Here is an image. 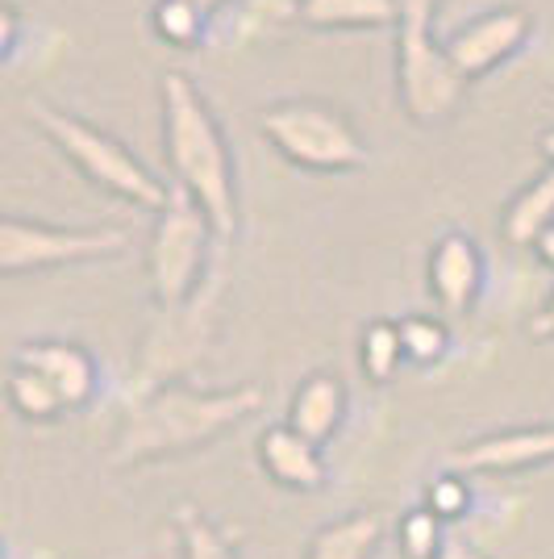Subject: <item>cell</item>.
<instances>
[{"label":"cell","mask_w":554,"mask_h":559,"mask_svg":"<svg viewBox=\"0 0 554 559\" xmlns=\"http://www.w3.org/2000/svg\"><path fill=\"white\" fill-rule=\"evenodd\" d=\"M263 409L258 384L196 389L188 380L130 396V409L109 447V467H146L159 460H184L233 435Z\"/></svg>","instance_id":"obj_1"},{"label":"cell","mask_w":554,"mask_h":559,"mask_svg":"<svg viewBox=\"0 0 554 559\" xmlns=\"http://www.w3.org/2000/svg\"><path fill=\"white\" fill-rule=\"evenodd\" d=\"M162 105V155L171 164L176 188L188 192L221 242L238 230V180H233L230 139L213 114L208 96L184 71H167L159 80Z\"/></svg>","instance_id":"obj_2"},{"label":"cell","mask_w":554,"mask_h":559,"mask_svg":"<svg viewBox=\"0 0 554 559\" xmlns=\"http://www.w3.org/2000/svg\"><path fill=\"white\" fill-rule=\"evenodd\" d=\"M29 117H34V126L59 146V155H63L84 180H93L96 188L113 192L117 201H125V205H134V210L155 213V217L171 205V192H176V188L162 185L159 176L142 164L125 142L113 139L109 130L84 121L80 114H68V109H50V105H34Z\"/></svg>","instance_id":"obj_3"},{"label":"cell","mask_w":554,"mask_h":559,"mask_svg":"<svg viewBox=\"0 0 554 559\" xmlns=\"http://www.w3.org/2000/svg\"><path fill=\"white\" fill-rule=\"evenodd\" d=\"M258 134L276 146L279 159L317 176H342L368 167L371 151L354 117L322 96H284L258 117Z\"/></svg>","instance_id":"obj_4"},{"label":"cell","mask_w":554,"mask_h":559,"mask_svg":"<svg viewBox=\"0 0 554 559\" xmlns=\"http://www.w3.org/2000/svg\"><path fill=\"white\" fill-rule=\"evenodd\" d=\"M213 247L221 238L213 230L205 210L188 197L171 192V205L155 217V230L146 242V276H150V297L155 309H184L213 284Z\"/></svg>","instance_id":"obj_5"},{"label":"cell","mask_w":554,"mask_h":559,"mask_svg":"<svg viewBox=\"0 0 554 559\" xmlns=\"http://www.w3.org/2000/svg\"><path fill=\"white\" fill-rule=\"evenodd\" d=\"M125 226H50L38 217H4L0 222V272H47V267H75L96 259H121L130 251Z\"/></svg>","instance_id":"obj_6"},{"label":"cell","mask_w":554,"mask_h":559,"mask_svg":"<svg viewBox=\"0 0 554 559\" xmlns=\"http://www.w3.org/2000/svg\"><path fill=\"white\" fill-rule=\"evenodd\" d=\"M217 301H221V284L213 280L205 293L196 301H188L184 309H159L155 313V326L142 338L130 396L176 384L205 359L208 347H213V334H217Z\"/></svg>","instance_id":"obj_7"},{"label":"cell","mask_w":554,"mask_h":559,"mask_svg":"<svg viewBox=\"0 0 554 559\" xmlns=\"http://www.w3.org/2000/svg\"><path fill=\"white\" fill-rule=\"evenodd\" d=\"M462 80L434 29H396V96L413 126H442L459 109Z\"/></svg>","instance_id":"obj_8"},{"label":"cell","mask_w":554,"mask_h":559,"mask_svg":"<svg viewBox=\"0 0 554 559\" xmlns=\"http://www.w3.org/2000/svg\"><path fill=\"white\" fill-rule=\"evenodd\" d=\"M533 38V17L517 4H496L484 9L480 17H471L446 38V55L467 84L484 80L487 71H496L501 63L517 59L526 43Z\"/></svg>","instance_id":"obj_9"},{"label":"cell","mask_w":554,"mask_h":559,"mask_svg":"<svg viewBox=\"0 0 554 559\" xmlns=\"http://www.w3.org/2000/svg\"><path fill=\"white\" fill-rule=\"evenodd\" d=\"M484 251L471 234L446 230L434 238L430 263H425V284H430V297L446 318H462L475 309L480 293H484Z\"/></svg>","instance_id":"obj_10"},{"label":"cell","mask_w":554,"mask_h":559,"mask_svg":"<svg viewBox=\"0 0 554 559\" xmlns=\"http://www.w3.org/2000/svg\"><path fill=\"white\" fill-rule=\"evenodd\" d=\"M455 464L467 476H517L530 467L554 464V421L492 430L455 451Z\"/></svg>","instance_id":"obj_11"},{"label":"cell","mask_w":554,"mask_h":559,"mask_svg":"<svg viewBox=\"0 0 554 559\" xmlns=\"http://www.w3.org/2000/svg\"><path fill=\"white\" fill-rule=\"evenodd\" d=\"M13 364H22L29 372L47 376L50 389L63 396L68 414H80L93 405L96 389H100V368H96L93 350L80 343H63V338H34L13 350Z\"/></svg>","instance_id":"obj_12"},{"label":"cell","mask_w":554,"mask_h":559,"mask_svg":"<svg viewBox=\"0 0 554 559\" xmlns=\"http://www.w3.org/2000/svg\"><path fill=\"white\" fill-rule=\"evenodd\" d=\"M258 467L263 476L288 492H322L329 480V464H325L322 447L309 443L297 435L288 421H276L258 435Z\"/></svg>","instance_id":"obj_13"},{"label":"cell","mask_w":554,"mask_h":559,"mask_svg":"<svg viewBox=\"0 0 554 559\" xmlns=\"http://www.w3.org/2000/svg\"><path fill=\"white\" fill-rule=\"evenodd\" d=\"M347 409H350V396H347V384H342V376L334 372H309L297 384V393L288 401V426L304 435L309 443H334L338 439V430H342V421H347Z\"/></svg>","instance_id":"obj_14"},{"label":"cell","mask_w":554,"mask_h":559,"mask_svg":"<svg viewBox=\"0 0 554 559\" xmlns=\"http://www.w3.org/2000/svg\"><path fill=\"white\" fill-rule=\"evenodd\" d=\"M384 535H388V518L380 510L342 513L309 538L301 559H375Z\"/></svg>","instance_id":"obj_15"},{"label":"cell","mask_w":554,"mask_h":559,"mask_svg":"<svg viewBox=\"0 0 554 559\" xmlns=\"http://www.w3.org/2000/svg\"><path fill=\"white\" fill-rule=\"evenodd\" d=\"M554 226V167L546 164L533 180L513 192V201L501 213V238L508 247H530Z\"/></svg>","instance_id":"obj_16"},{"label":"cell","mask_w":554,"mask_h":559,"mask_svg":"<svg viewBox=\"0 0 554 559\" xmlns=\"http://www.w3.org/2000/svg\"><path fill=\"white\" fill-rule=\"evenodd\" d=\"M309 29H400V0H304Z\"/></svg>","instance_id":"obj_17"},{"label":"cell","mask_w":554,"mask_h":559,"mask_svg":"<svg viewBox=\"0 0 554 559\" xmlns=\"http://www.w3.org/2000/svg\"><path fill=\"white\" fill-rule=\"evenodd\" d=\"M405 343H400V322L393 318H375L359 334V372L368 376V384L388 389L396 372L405 368Z\"/></svg>","instance_id":"obj_18"},{"label":"cell","mask_w":554,"mask_h":559,"mask_svg":"<svg viewBox=\"0 0 554 559\" xmlns=\"http://www.w3.org/2000/svg\"><path fill=\"white\" fill-rule=\"evenodd\" d=\"M4 396H9V409L22 421H34V426H50L68 414L63 396L50 389L47 376L29 372L22 364H9V380H4Z\"/></svg>","instance_id":"obj_19"},{"label":"cell","mask_w":554,"mask_h":559,"mask_svg":"<svg viewBox=\"0 0 554 559\" xmlns=\"http://www.w3.org/2000/svg\"><path fill=\"white\" fill-rule=\"evenodd\" d=\"M171 526L180 538V556L184 559H242L230 531H221L205 510L196 506H176Z\"/></svg>","instance_id":"obj_20"},{"label":"cell","mask_w":554,"mask_h":559,"mask_svg":"<svg viewBox=\"0 0 554 559\" xmlns=\"http://www.w3.org/2000/svg\"><path fill=\"white\" fill-rule=\"evenodd\" d=\"M304 0H238L230 38L233 43H263L276 38L292 22H301Z\"/></svg>","instance_id":"obj_21"},{"label":"cell","mask_w":554,"mask_h":559,"mask_svg":"<svg viewBox=\"0 0 554 559\" xmlns=\"http://www.w3.org/2000/svg\"><path fill=\"white\" fill-rule=\"evenodd\" d=\"M400 343H405V359L417 368H434L450 355V326L430 313H409L400 318Z\"/></svg>","instance_id":"obj_22"},{"label":"cell","mask_w":554,"mask_h":559,"mask_svg":"<svg viewBox=\"0 0 554 559\" xmlns=\"http://www.w3.org/2000/svg\"><path fill=\"white\" fill-rule=\"evenodd\" d=\"M150 25H155V34H159L162 43H171V47H180V50H192L205 43L208 17L196 13L188 0H155V4H150Z\"/></svg>","instance_id":"obj_23"},{"label":"cell","mask_w":554,"mask_h":559,"mask_svg":"<svg viewBox=\"0 0 554 559\" xmlns=\"http://www.w3.org/2000/svg\"><path fill=\"white\" fill-rule=\"evenodd\" d=\"M471 501H475V492H471V480H467V472H438L434 480H425V497H421V506L438 518L442 526H455L462 522L467 513H471Z\"/></svg>","instance_id":"obj_24"},{"label":"cell","mask_w":554,"mask_h":559,"mask_svg":"<svg viewBox=\"0 0 554 559\" xmlns=\"http://www.w3.org/2000/svg\"><path fill=\"white\" fill-rule=\"evenodd\" d=\"M396 543H400V556L405 559H442L446 551V526H442L434 513L425 510V506H417L400 518V526H396Z\"/></svg>","instance_id":"obj_25"},{"label":"cell","mask_w":554,"mask_h":559,"mask_svg":"<svg viewBox=\"0 0 554 559\" xmlns=\"http://www.w3.org/2000/svg\"><path fill=\"white\" fill-rule=\"evenodd\" d=\"M442 0H400V29H434Z\"/></svg>","instance_id":"obj_26"},{"label":"cell","mask_w":554,"mask_h":559,"mask_svg":"<svg viewBox=\"0 0 554 559\" xmlns=\"http://www.w3.org/2000/svg\"><path fill=\"white\" fill-rule=\"evenodd\" d=\"M0 47H4V63L17 55V29H22V9L17 4H4V13H0Z\"/></svg>","instance_id":"obj_27"},{"label":"cell","mask_w":554,"mask_h":559,"mask_svg":"<svg viewBox=\"0 0 554 559\" xmlns=\"http://www.w3.org/2000/svg\"><path fill=\"white\" fill-rule=\"evenodd\" d=\"M530 338L533 343H554V293L546 297V305L530 318Z\"/></svg>","instance_id":"obj_28"},{"label":"cell","mask_w":554,"mask_h":559,"mask_svg":"<svg viewBox=\"0 0 554 559\" xmlns=\"http://www.w3.org/2000/svg\"><path fill=\"white\" fill-rule=\"evenodd\" d=\"M442 559H484L471 543H462V538H450L446 543V551H442Z\"/></svg>","instance_id":"obj_29"},{"label":"cell","mask_w":554,"mask_h":559,"mask_svg":"<svg viewBox=\"0 0 554 559\" xmlns=\"http://www.w3.org/2000/svg\"><path fill=\"white\" fill-rule=\"evenodd\" d=\"M533 255L542 259V263H546V267H551L554 272V226L546 234H542V238H538V242H533Z\"/></svg>","instance_id":"obj_30"},{"label":"cell","mask_w":554,"mask_h":559,"mask_svg":"<svg viewBox=\"0 0 554 559\" xmlns=\"http://www.w3.org/2000/svg\"><path fill=\"white\" fill-rule=\"evenodd\" d=\"M188 4H192L196 13H205V17H217V13H226L230 0H188Z\"/></svg>","instance_id":"obj_31"},{"label":"cell","mask_w":554,"mask_h":559,"mask_svg":"<svg viewBox=\"0 0 554 559\" xmlns=\"http://www.w3.org/2000/svg\"><path fill=\"white\" fill-rule=\"evenodd\" d=\"M538 146H542V155H546V164L554 167V126H551V130H542V139H538Z\"/></svg>","instance_id":"obj_32"}]
</instances>
